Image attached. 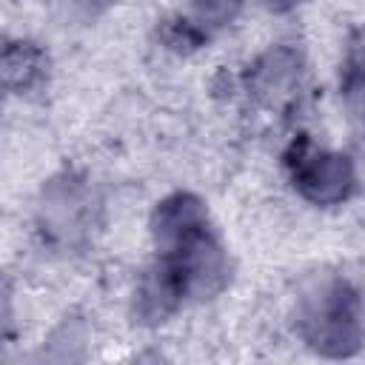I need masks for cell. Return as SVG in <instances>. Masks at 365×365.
Returning <instances> with one entry per match:
<instances>
[{"label":"cell","mask_w":365,"mask_h":365,"mask_svg":"<svg viewBox=\"0 0 365 365\" xmlns=\"http://www.w3.org/2000/svg\"><path fill=\"white\" fill-rule=\"evenodd\" d=\"M299 336L325 356H348L362 342L359 291L345 277H325L297 302Z\"/></svg>","instance_id":"6da1fadb"},{"label":"cell","mask_w":365,"mask_h":365,"mask_svg":"<svg viewBox=\"0 0 365 365\" xmlns=\"http://www.w3.org/2000/svg\"><path fill=\"white\" fill-rule=\"evenodd\" d=\"M288 168L297 194L319 208L342 205L356 185L354 160L342 151L322 148L314 143L294 145V151L288 154Z\"/></svg>","instance_id":"7a4b0ae2"},{"label":"cell","mask_w":365,"mask_h":365,"mask_svg":"<svg viewBox=\"0 0 365 365\" xmlns=\"http://www.w3.org/2000/svg\"><path fill=\"white\" fill-rule=\"evenodd\" d=\"M97 211L94 191L74 174L54 177L40 197V228L51 242L74 245L91 231Z\"/></svg>","instance_id":"3957f363"},{"label":"cell","mask_w":365,"mask_h":365,"mask_svg":"<svg viewBox=\"0 0 365 365\" xmlns=\"http://www.w3.org/2000/svg\"><path fill=\"white\" fill-rule=\"evenodd\" d=\"M302 80H305V60L299 48L288 43H277L265 48L262 54L254 57V63L245 71L248 94L271 111L288 108L302 91Z\"/></svg>","instance_id":"277c9868"},{"label":"cell","mask_w":365,"mask_h":365,"mask_svg":"<svg viewBox=\"0 0 365 365\" xmlns=\"http://www.w3.org/2000/svg\"><path fill=\"white\" fill-rule=\"evenodd\" d=\"M48 60L40 46L14 40L0 48V88L11 94L31 91L46 77Z\"/></svg>","instance_id":"5b68a950"},{"label":"cell","mask_w":365,"mask_h":365,"mask_svg":"<svg viewBox=\"0 0 365 365\" xmlns=\"http://www.w3.org/2000/svg\"><path fill=\"white\" fill-rule=\"evenodd\" d=\"M245 0H188L191 6V20L197 26H202L205 31L208 29H220V26H228L240 9H242Z\"/></svg>","instance_id":"8992f818"},{"label":"cell","mask_w":365,"mask_h":365,"mask_svg":"<svg viewBox=\"0 0 365 365\" xmlns=\"http://www.w3.org/2000/svg\"><path fill=\"white\" fill-rule=\"evenodd\" d=\"M9 322H11V294H9L6 282L0 279V339H3V334L9 328Z\"/></svg>","instance_id":"52a82bcc"},{"label":"cell","mask_w":365,"mask_h":365,"mask_svg":"<svg viewBox=\"0 0 365 365\" xmlns=\"http://www.w3.org/2000/svg\"><path fill=\"white\" fill-rule=\"evenodd\" d=\"M265 9H271V11H291L294 6H299L302 0H259Z\"/></svg>","instance_id":"ba28073f"}]
</instances>
